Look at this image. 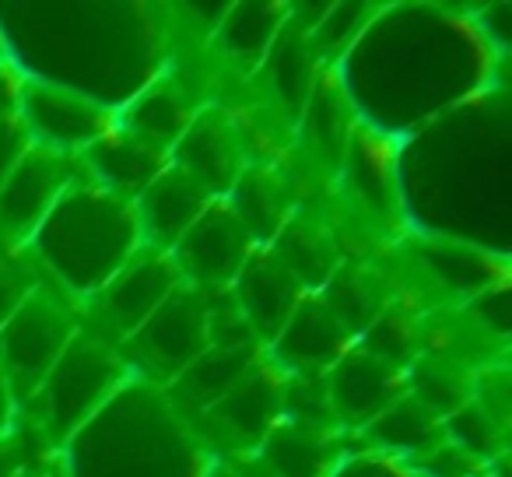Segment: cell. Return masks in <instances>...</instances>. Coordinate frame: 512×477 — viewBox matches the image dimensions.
Masks as SVG:
<instances>
[{
    "label": "cell",
    "instance_id": "cell-2",
    "mask_svg": "<svg viewBox=\"0 0 512 477\" xmlns=\"http://www.w3.org/2000/svg\"><path fill=\"white\" fill-rule=\"evenodd\" d=\"M509 88L495 85L397 144L407 235L509 257Z\"/></svg>",
    "mask_w": 512,
    "mask_h": 477
},
{
    "label": "cell",
    "instance_id": "cell-37",
    "mask_svg": "<svg viewBox=\"0 0 512 477\" xmlns=\"http://www.w3.org/2000/svg\"><path fill=\"white\" fill-rule=\"evenodd\" d=\"M18 477H64V470H60V460L53 456V460L36 463V467H29L25 474H18Z\"/></svg>",
    "mask_w": 512,
    "mask_h": 477
},
{
    "label": "cell",
    "instance_id": "cell-25",
    "mask_svg": "<svg viewBox=\"0 0 512 477\" xmlns=\"http://www.w3.org/2000/svg\"><path fill=\"white\" fill-rule=\"evenodd\" d=\"M446 439L442 418H435L421 400L411 393L397 397L379 418H372L358 435H351L355 449H372V453L397 456V460H418L428 449H435Z\"/></svg>",
    "mask_w": 512,
    "mask_h": 477
},
{
    "label": "cell",
    "instance_id": "cell-20",
    "mask_svg": "<svg viewBox=\"0 0 512 477\" xmlns=\"http://www.w3.org/2000/svg\"><path fill=\"white\" fill-rule=\"evenodd\" d=\"M267 250L292 271V278L302 285V292H320L334 278L337 267L344 264L337 235L330 228L323 207H299L285 221V228L274 235V243Z\"/></svg>",
    "mask_w": 512,
    "mask_h": 477
},
{
    "label": "cell",
    "instance_id": "cell-16",
    "mask_svg": "<svg viewBox=\"0 0 512 477\" xmlns=\"http://www.w3.org/2000/svg\"><path fill=\"white\" fill-rule=\"evenodd\" d=\"M288 15H292V4H274V0H264V4L260 0H232L228 4L225 18L207 39V53L221 74V95H225V88L253 78L256 67L271 53L278 32L285 29Z\"/></svg>",
    "mask_w": 512,
    "mask_h": 477
},
{
    "label": "cell",
    "instance_id": "cell-30",
    "mask_svg": "<svg viewBox=\"0 0 512 477\" xmlns=\"http://www.w3.org/2000/svg\"><path fill=\"white\" fill-rule=\"evenodd\" d=\"M376 11V4H327L323 18L309 29V46H313L316 60L323 67H334L355 46V39L362 36Z\"/></svg>",
    "mask_w": 512,
    "mask_h": 477
},
{
    "label": "cell",
    "instance_id": "cell-13",
    "mask_svg": "<svg viewBox=\"0 0 512 477\" xmlns=\"http://www.w3.org/2000/svg\"><path fill=\"white\" fill-rule=\"evenodd\" d=\"M169 165L190 176L211 200H225L239 176L249 169V155L232 113L221 102L204 106L169 151Z\"/></svg>",
    "mask_w": 512,
    "mask_h": 477
},
{
    "label": "cell",
    "instance_id": "cell-33",
    "mask_svg": "<svg viewBox=\"0 0 512 477\" xmlns=\"http://www.w3.org/2000/svg\"><path fill=\"white\" fill-rule=\"evenodd\" d=\"M39 281H43V271L36 267L32 253L25 246L0 239V323L22 306V299Z\"/></svg>",
    "mask_w": 512,
    "mask_h": 477
},
{
    "label": "cell",
    "instance_id": "cell-9",
    "mask_svg": "<svg viewBox=\"0 0 512 477\" xmlns=\"http://www.w3.org/2000/svg\"><path fill=\"white\" fill-rule=\"evenodd\" d=\"M211 348L207 341V299L179 285L169 299L120 344V358L130 376L169 386L186 365Z\"/></svg>",
    "mask_w": 512,
    "mask_h": 477
},
{
    "label": "cell",
    "instance_id": "cell-18",
    "mask_svg": "<svg viewBox=\"0 0 512 477\" xmlns=\"http://www.w3.org/2000/svg\"><path fill=\"white\" fill-rule=\"evenodd\" d=\"M302 295H306L302 285L292 278V271H288L267 246H260V250L246 260V267H242L232 285L235 306H239L253 341L264 351L271 348V341L281 334V327H285L288 316L295 313Z\"/></svg>",
    "mask_w": 512,
    "mask_h": 477
},
{
    "label": "cell",
    "instance_id": "cell-11",
    "mask_svg": "<svg viewBox=\"0 0 512 477\" xmlns=\"http://www.w3.org/2000/svg\"><path fill=\"white\" fill-rule=\"evenodd\" d=\"M22 78V74H18ZM18 113L36 148L57 151V155L81 158L99 137H106L116 123V113L88 95L71 88L50 85V81L22 78L18 81Z\"/></svg>",
    "mask_w": 512,
    "mask_h": 477
},
{
    "label": "cell",
    "instance_id": "cell-24",
    "mask_svg": "<svg viewBox=\"0 0 512 477\" xmlns=\"http://www.w3.org/2000/svg\"><path fill=\"white\" fill-rule=\"evenodd\" d=\"M260 358H264V348H256V344H249V348H207L197 362L186 365L162 390L172 400V407L190 421L211 404H218Z\"/></svg>",
    "mask_w": 512,
    "mask_h": 477
},
{
    "label": "cell",
    "instance_id": "cell-32",
    "mask_svg": "<svg viewBox=\"0 0 512 477\" xmlns=\"http://www.w3.org/2000/svg\"><path fill=\"white\" fill-rule=\"evenodd\" d=\"M18 81L22 78H18L15 67L0 64V183L32 148L29 130L22 123V113H18Z\"/></svg>",
    "mask_w": 512,
    "mask_h": 477
},
{
    "label": "cell",
    "instance_id": "cell-31",
    "mask_svg": "<svg viewBox=\"0 0 512 477\" xmlns=\"http://www.w3.org/2000/svg\"><path fill=\"white\" fill-rule=\"evenodd\" d=\"M281 421H292L302 428H320V432H341L327 400L323 376H288L281 390Z\"/></svg>",
    "mask_w": 512,
    "mask_h": 477
},
{
    "label": "cell",
    "instance_id": "cell-8",
    "mask_svg": "<svg viewBox=\"0 0 512 477\" xmlns=\"http://www.w3.org/2000/svg\"><path fill=\"white\" fill-rule=\"evenodd\" d=\"M281 390H285V372L264 358L207 411L190 418L186 425L200 439V446L211 453V460H242L260 449V442L271 435L281 421Z\"/></svg>",
    "mask_w": 512,
    "mask_h": 477
},
{
    "label": "cell",
    "instance_id": "cell-14",
    "mask_svg": "<svg viewBox=\"0 0 512 477\" xmlns=\"http://www.w3.org/2000/svg\"><path fill=\"white\" fill-rule=\"evenodd\" d=\"M78 172L81 158L57 155V151L32 144L22 162L0 183V239L15 246L29 243L32 232L43 225V218L53 211L60 193L71 186Z\"/></svg>",
    "mask_w": 512,
    "mask_h": 477
},
{
    "label": "cell",
    "instance_id": "cell-26",
    "mask_svg": "<svg viewBox=\"0 0 512 477\" xmlns=\"http://www.w3.org/2000/svg\"><path fill=\"white\" fill-rule=\"evenodd\" d=\"M351 337H362L393 299V288L376 260H344L334 278L316 292Z\"/></svg>",
    "mask_w": 512,
    "mask_h": 477
},
{
    "label": "cell",
    "instance_id": "cell-28",
    "mask_svg": "<svg viewBox=\"0 0 512 477\" xmlns=\"http://www.w3.org/2000/svg\"><path fill=\"white\" fill-rule=\"evenodd\" d=\"M418 316L421 313L407 309L404 302H390L355 344L383 362L407 369L418 358Z\"/></svg>",
    "mask_w": 512,
    "mask_h": 477
},
{
    "label": "cell",
    "instance_id": "cell-35",
    "mask_svg": "<svg viewBox=\"0 0 512 477\" xmlns=\"http://www.w3.org/2000/svg\"><path fill=\"white\" fill-rule=\"evenodd\" d=\"M330 477H421L411 463L397 460V456L372 453V449H355L337 463V470Z\"/></svg>",
    "mask_w": 512,
    "mask_h": 477
},
{
    "label": "cell",
    "instance_id": "cell-22",
    "mask_svg": "<svg viewBox=\"0 0 512 477\" xmlns=\"http://www.w3.org/2000/svg\"><path fill=\"white\" fill-rule=\"evenodd\" d=\"M348 453H351V435L320 432V428H302L292 425V421H278L253 456L274 477H330Z\"/></svg>",
    "mask_w": 512,
    "mask_h": 477
},
{
    "label": "cell",
    "instance_id": "cell-5",
    "mask_svg": "<svg viewBox=\"0 0 512 477\" xmlns=\"http://www.w3.org/2000/svg\"><path fill=\"white\" fill-rule=\"evenodd\" d=\"M25 250L43 278L74 302H85L141 250L134 204L99 186L81 165Z\"/></svg>",
    "mask_w": 512,
    "mask_h": 477
},
{
    "label": "cell",
    "instance_id": "cell-10",
    "mask_svg": "<svg viewBox=\"0 0 512 477\" xmlns=\"http://www.w3.org/2000/svg\"><path fill=\"white\" fill-rule=\"evenodd\" d=\"M179 285L183 281H179L169 253H155L141 246L120 274H113L92 299L81 302V327L120 348Z\"/></svg>",
    "mask_w": 512,
    "mask_h": 477
},
{
    "label": "cell",
    "instance_id": "cell-6",
    "mask_svg": "<svg viewBox=\"0 0 512 477\" xmlns=\"http://www.w3.org/2000/svg\"><path fill=\"white\" fill-rule=\"evenodd\" d=\"M127 376L130 372L120 358V348L81 327L29 404L18 407V414H25L60 449L127 383Z\"/></svg>",
    "mask_w": 512,
    "mask_h": 477
},
{
    "label": "cell",
    "instance_id": "cell-36",
    "mask_svg": "<svg viewBox=\"0 0 512 477\" xmlns=\"http://www.w3.org/2000/svg\"><path fill=\"white\" fill-rule=\"evenodd\" d=\"M15 418H18V404L11 400L8 383H4V376H0V435L15 425Z\"/></svg>",
    "mask_w": 512,
    "mask_h": 477
},
{
    "label": "cell",
    "instance_id": "cell-21",
    "mask_svg": "<svg viewBox=\"0 0 512 477\" xmlns=\"http://www.w3.org/2000/svg\"><path fill=\"white\" fill-rule=\"evenodd\" d=\"M225 204L235 211L239 225L246 228L256 246H271L285 221L299 211V193L281 162L249 165L225 197Z\"/></svg>",
    "mask_w": 512,
    "mask_h": 477
},
{
    "label": "cell",
    "instance_id": "cell-19",
    "mask_svg": "<svg viewBox=\"0 0 512 477\" xmlns=\"http://www.w3.org/2000/svg\"><path fill=\"white\" fill-rule=\"evenodd\" d=\"M207 204L211 197L190 176H183L176 165H165L134 200L141 246L155 253H172V246L190 232V225L207 211Z\"/></svg>",
    "mask_w": 512,
    "mask_h": 477
},
{
    "label": "cell",
    "instance_id": "cell-4",
    "mask_svg": "<svg viewBox=\"0 0 512 477\" xmlns=\"http://www.w3.org/2000/svg\"><path fill=\"white\" fill-rule=\"evenodd\" d=\"M57 460L64 477H207L214 463L162 386L137 376L57 449Z\"/></svg>",
    "mask_w": 512,
    "mask_h": 477
},
{
    "label": "cell",
    "instance_id": "cell-7",
    "mask_svg": "<svg viewBox=\"0 0 512 477\" xmlns=\"http://www.w3.org/2000/svg\"><path fill=\"white\" fill-rule=\"evenodd\" d=\"M81 330V302L43 278L0 323V376L18 407L29 404Z\"/></svg>",
    "mask_w": 512,
    "mask_h": 477
},
{
    "label": "cell",
    "instance_id": "cell-3",
    "mask_svg": "<svg viewBox=\"0 0 512 477\" xmlns=\"http://www.w3.org/2000/svg\"><path fill=\"white\" fill-rule=\"evenodd\" d=\"M0 57L120 113L169 60L165 4H0Z\"/></svg>",
    "mask_w": 512,
    "mask_h": 477
},
{
    "label": "cell",
    "instance_id": "cell-12",
    "mask_svg": "<svg viewBox=\"0 0 512 477\" xmlns=\"http://www.w3.org/2000/svg\"><path fill=\"white\" fill-rule=\"evenodd\" d=\"M256 250L260 246L249 239L232 207L225 200H211L207 211L190 225V232L172 246L169 260L186 288L200 295H218L235 285L239 271Z\"/></svg>",
    "mask_w": 512,
    "mask_h": 477
},
{
    "label": "cell",
    "instance_id": "cell-29",
    "mask_svg": "<svg viewBox=\"0 0 512 477\" xmlns=\"http://www.w3.org/2000/svg\"><path fill=\"white\" fill-rule=\"evenodd\" d=\"M442 428H446L449 442H456V446L467 449L470 456H477V460H484V463H498L509 456V428L498 425L474 397H470L460 411L449 414V418L442 421Z\"/></svg>",
    "mask_w": 512,
    "mask_h": 477
},
{
    "label": "cell",
    "instance_id": "cell-17",
    "mask_svg": "<svg viewBox=\"0 0 512 477\" xmlns=\"http://www.w3.org/2000/svg\"><path fill=\"white\" fill-rule=\"evenodd\" d=\"M355 344L316 292H306L281 334L271 341L267 358L288 376H327V369Z\"/></svg>",
    "mask_w": 512,
    "mask_h": 477
},
{
    "label": "cell",
    "instance_id": "cell-15",
    "mask_svg": "<svg viewBox=\"0 0 512 477\" xmlns=\"http://www.w3.org/2000/svg\"><path fill=\"white\" fill-rule=\"evenodd\" d=\"M327 400L344 435H358L372 418L386 411L397 397L407 393V369L390 365L351 344L323 376Z\"/></svg>",
    "mask_w": 512,
    "mask_h": 477
},
{
    "label": "cell",
    "instance_id": "cell-27",
    "mask_svg": "<svg viewBox=\"0 0 512 477\" xmlns=\"http://www.w3.org/2000/svg\"><path fill=\"white\" fill-rule=\"evenodd\" d=\"M407 393L428 407L435 418L446 421L453 411H460L474 393V376L453 369V365L432 362V358H414L407 365Z\"/></svg>",
    "mask_w": 512,
    "mask_h": 477
},
{
    "label": "cell",
    "instance_id": "cell-38",
    "mask_svg": "<svg viewBox=\"0 0 512 477\" xmlns=\"http://www.w3.org/2000/svg\"><path fill=\"white\" fill-rule=\"evenodd\" d=\"M207 477H239L232 467V460H214L211 470H207Z\"/></svg>",
    "mask_w": 512,
    "mask_h": 477
},
{
    "label": "cell",
    "instance_id": "cell-1",
    "mask_svg": "<svg viewBox=\"0 0 512 477\" xmlns=\"http://www.w3.org/2000/svg\"><path fill=\"white\" fill-rule=\"evenodd\" d=\"M505 53L477 15L439 4H390L334 64L358 123L404 141L474 95L505 85Z\"/></svg>",
    "mask_w": 512,
    "mask_h": 477
},
{
    "label": "cell",
    "instance_id": "cell-23",
    "mask_svg": "<svg viewBox=\"0 0 512 477\" xmlns=\"http://www.w3.org/2000/svg\"><path fill=\"white\" fill-rule=\"evenodd\" d=\"M81 165H85V172L99 186H106L109 193H116V197L134 204L144 193V186L169 165V155L151 148V144L137 141V137H130L127 130H120L113 123V130H109L106 137H99V141L81 155Z\"/></svg>",
    "mask_w": 512,
    "mask_h": 477
},
{
    "label": "cell",
    "instance_id": "cell-39",
    "mask_svg": "<svg viewBox=\"0 0 512 477\" xmlns=\"http://www.w3.org/2000/svg\"><path fill=\"white\" fill-rule=\"evenodd\" d=\"M505 460H509V456H505ZM505 460H498V463H491L488 470H484L481 477H509V470H505Z\"/></svg>",
    "mask_w": 512,
    "mask_h": 477
},
{
    "label": "cell",
    "instance_id": "cell-34",
    "mask_svg": "<svg viewBox=\"0 0 512 477\" xmlns=\"http://www.w3.org/2000/svg\"><path fill=\"white\" fill-rule=\"evenodd\" d=\"M404 463H411L421 477H481L491 467V463L477 460V456H470L467 449H460L449 439H442L439 446L428 449L418 460H404Z\"/></svg>",
    "mask_w": 512,
    "mask_h": 477
}]
</instances>
